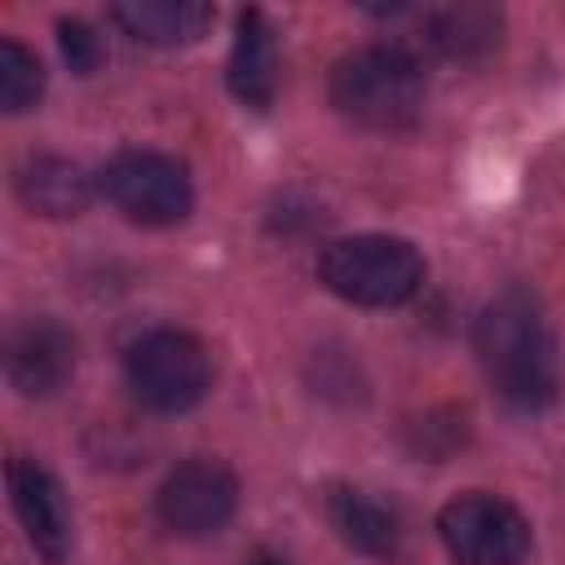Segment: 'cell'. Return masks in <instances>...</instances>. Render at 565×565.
Wrapping results in <instances>:
<instances>
[{
	"label": "cell",
	"instance_id": "cell-4",
	"mask_svg": "<svg viewBox=\"0 0 565 565\" xmlns=\"http://www.w3.org/2000/svg\"><path fill=\"white\" fill-rule=\"evenodd\" d=\"M124 371H128V388L141 406L159 411V415H181L190 411L194 402H203L207 393V353L194 335L185 331H172V327H159V331H146L128 358H124Z\"/></svg>",
	"mask_w": 565,
	"mask_h": 565
},
{
	"label": "cell",
	"instance_id": "cell-7",
	"mask_svg": "<svg viewBox=\"0 0 565 565\" xmlns=\"http://www.w3.org/2000/svg\"><path fill=\"white\" fill-rule=\"evenodd\" d=\"M154 508H159V521L172 534L203 539V534H216L234 516L238 481L216 459H190V463L168 472V481L154 494Z\"/></svg>",
	"mask_w": 565,
	"mask_h": 565
},
{
	"label": "cell",
	"instance_id": "cell-6",
	"mask_svg": "<svg viewBox=\"0 0 565 565\" xmlns=\"http://www.w3.org/2000/svg\"><path fill=\"white\" fill-rule=\"evenodd\" d=\"M437 534L459 565H516L530 552L525 516L494 494H459L441 508Z\"/></svg>",
	"mask_w": 565,
	"mask_h": 565
},
{
	"label": "cell",
	"instance_id": "cell-11",
	"mask_svg": "<svg viewBox=\"0 0 565 565\" xmlns=\"http://www.w3.org/2000/svg\"><path fill=\"white\" fill-rule=\"evenodd\" d=\"M424 26V44L437 49L441 57H455V62H477L486 57L499 35H503V13L490 9V4H437V9H424L419 18Z\"/></svg>",
	"mask_w": 565,
	"mask_h": 565
},
{
	"label": "cell",
	"instance_id": "cell-16",
	"mask_svg": "<svg viewBox=\"0 0 565 565\" xmlns=\"http://www.w3.org/2000/svg\"><path fill=\"white\" fill-rule=\"evenodd\" d=\"M57 40H62V57H66V66L75 71V75H93L97 66H102V57H106V49H102V35L88 26V22H62L57 26Z\"/></svg>",
	"mask_w": 565,
	"mask_h": 565
},
{
	"label": "cell",
	"instance_id": "cell-2",
	"mask_svg": "<svg viewBox=\"0 0 565 565\" xmlns=\"http://www.w3.org/2000/svg\"><path fill=\"white\" fill-rule=\"evenodd\" d=\"M331 102L362 128L406 132L424 115V71L397 44L353 49L331 71Z\"/></svg>",
	"mask_w": 565,
	"mask_h": 565
},
{
	"label": "cell",
	"instance_id": "cell-17",
	"mask_svg": "<svg viewBox=\"0 0 565 565\" xmlns=\"http://www.w3.org/2000/svg\"><path fill=\"white\" fill-rule=\"evenodd\" d=\"M256 565H278V561H256Z\"/></svg>",
	"mask_w": 565,
	"mask_h": 565
},
{
	"label": "cell",
	"instance_id": "cell-14",
	"mask_svg": "<svg viewBox=\"0 0 565 565\" xmlns=\"http://www.w3.org/2000/svg\"><path fill=\"white\" fill-rule=\"evenodd\" d=\"M18 194L40 216H79L93 199V181L84 177L79 163L57 159V154H40L18 172Z\"/></svg>",
	"mask_w": 565,
	"mask_h": 565
},
{
	"label": "cell",
	"instance_id": "cell-10",
	"mask_svg": "<svg viewBox=\"0 0 565 565\" xmlns=\"http://www.w3.org/2000/svg\"><path fill=\"white\" fill-rule=\"evenodd\" d=\"M230 88L243 106L265 110L278 88V44L260 9L238 13V35L230 49Z\"/></svg>",
	"mask_w": 565,
	"mask_h": 565
},
{
	"label": "cell",
	"instance_id": "cell-13",
	"mask_svg": "<svg viewBox=\"0 0 565 565\" xmlns=\"http://www.w3.org/2000/svg\"><path fill=\"white\" fill-rule=\"evenodd\" d=\"M110 18L146 44L159 49H177V44H194L207 26H212V9L199 0H124L110 9Z\"/></svg>",
	"mask_w": 565,
	"mask_h": 565
},
{
	"label": "cell",
	"instance_id": "cell-8",
	"mask_svg": "<svg viewBox=\"0 0 565 565\" xmlns=\"http://www.w3.org/2000/svg\"><path fill=\"white\" fill-rule=\"evenodd\" d=\"M75 371V340L53 318H26L4 340V375L22 397L57 393Z\"/></svg>",
	"mask_w": 565,
	"mask_h": 565
},
{
	"label": "cell",
	"instance_id": "cell-5",
	"mask_svg": "<svg viewBox=\"0 0 565 565\" xmlns=\"http://www.w3.org/2000/svg\"><path fill=\"white\" fill-rule=\"evenodd\" d=\"M97 190L115 212H124L137 225H177L194 203L190 172L177 159L154 150L115 154L97 172Z\"/></svg>",
	"mask_w": 565,
	"mask_h": 565
},
{
	"label": "cell",
	"instance_id": "cell-15",
	"mask_svg": "<svg viewBox=\"0 0 565 565\" xmlns=\"http://www.w3.org/2000/svg\"><path fill=\"white\" fill-rule=\"evenodd\" d=\"M44 93V71L35 62L31 49H22L18 40H0V106L9 115H22L26 106H35Z\"/></svg>",
	"mask_w": 565,
	"mask_h": 565
},
{
	"label": "cell",
	"instance_id": "cell-1",
	"mask_svg": "<svg viewBox=\"0 0 565 565\" xmlns=\"http://www.w3.org/2000/svg\"><path fill=\"white\" fill-rule=\"evenodd\" d=\"M477 358L494 393L512 411H543L552 406L561 388V362H556V340L547 318L525 291H503L494 296L472 331Z\"/></svg>",
	"mask_w": 565,
	"mask_h": 565
},
{
	"label": "cell",
	"instance_id": "cell-12",
	"mask_svg": "<svg viewBox=\"0 0 565 565\" xmlns=\"http://www.w3.org/2000/svg\"><path fill=\"white\" fill-rule=\"evenodd\" d=\"M327 521L331 530L362 556H375V561H393L402 552V521L371 494L362 490H331L327 494Z\"/></svg>",
	"mask_w": 565,
	"mask_h": 565
},
{
	"label": "cell",
	"instance_id": "cell-9",
	"mask_svg": "<svg viewBox=\"0 0 565 565\" xmlns=\"http://www.w3.org/2000/svg\"><path fill=\"white\" fill-rule=\"evenodd\" d=\"M9 499H13V512H18L31 547L49 565L66 561V552H71V516H66V503H62L53 477L31 459H13L9 463Z\"/></svg>",
	"mask_w": 565,
	"mask_h": 565
},
{
	"label": "cell",
	"instance_id": "cell-3",
	"mask_svg": "<svg viewBox=\"0 0 565 565\" xmlns=\"http://www.w3.org/2000/svg\"><path fill=\"white\" fill-rule=\"evenodd\" d=\"M318 278L327 291H335L349 305L388 309L419 291L424 282V256L393 234H358L327 243L318 256Z\"/></svg>",
	"mask_w": 565,
	"mask_h": 565
}]
</instances>
